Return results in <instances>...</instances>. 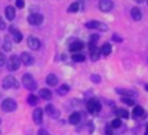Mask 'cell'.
<instances>
[{
    "instance_id": "obj_1",
    "label": "cell",
    "mask_w": 148,
    "mask_h": 135,
    "mask_svg": "<svg viewBox=\"0 0 148 135\" xmlns=\"http://www.w3.org/2000/svg\"><path fill=\"white\" fill-rule=\"evenodd\" d=\"M18 87H20V83L13 75H8L3 79V88L9 90V88H18Z\"/></svg>"
},
{
    "instance_id": "obj_2",
    "label": "cell",
    "mask_w": 148,
    "mask_h": 135,
    "mask_svg": "<svg viewBox=\"0 0 148 135\" xmlns=\"http://www.w3.org/2000/svg\"><path fill=\"white\" fill-rule=\"evenodd\" d=\"M22 83H23V86H25L27 90H30V91H34V90L36 88V82H35V79H34L33 75H31V74H29V73L23 74V77H22Z\"/></svg>"
},
{
    "instance_id": "obj_3",
    "label": "cell",
    "mask_w": 148,
    "mask_h": 135,
    "mask_svg": "<svg viewBox=\"0 0 148 135\" xmlns=\"http://www.w3.org/2000/svg\"><path fill=\"white\" fill-rule=\"evenodd\" d=\"M1 109L4 110V112H14V110L17 109V103L13 99H10V97L4 99L1 103Z\"/></svg>"
},
{
    "instance_id": "obj_4",
    "label": "cell",
    "mask_w": 148,
    "mask_h": 135,
    "mask_svg": "<svg viewBox=\"0 0 148 135\" xmlns=\"http://www.w3.org/2000/svg\"><path fill=\"white\" fill-rule=\"evenodd\" d=\"M20 65H21V60H20V57L16 56V55H12L7 62V68H8V70H10V71H16L20 68Z\"/></svg>"
},
{
    "instance_id": "obj_5",
    "label": "cell",
    "mask_w": 148,
    "mask_h": 135,
    "mask_svg": "<svg viewBox=\"0 0 148 135\" xmlns=\"http://www.w3.org/2000/svg\"><path fill=\"white\" fill-rule=\"evenodd\" d=\"M100 109H101V104H100L99 100L90 99L87 101V110L90 113H97V112H100Z\"/></svg>"
},
{
    "instance_id": "obj_6",
    "label": "cell",
    "mask_w": 148,
    "mask_h": 135,
    "mask_svg": "<svg viewBox=\"0 0 148 135\" xmlns=\"http://www.w3.org/2000/svg\"><path fill=\"white\" fill-rule=\"evenodd\" d=\"M86 27L87 29H97L100 31H107L108 30V26L105 23L100 22V21H88L86 23Z\"/></svg>"
},
{
    "instance_id": "obj_7",
    "label": "cell",
    "mask_w": 148,
    "mask_h": 135,
    "mask_svg": "<svg viewBox=\"0 0 148 135\" xmlns=\"http://www.w3.org/2000/svg\"><path fill=\"white\" fill-rule=\"evenodd\" d=\"M29 23H31V25H40L42 22H43V16L40 14V13H33V14L29 16L27 18Z\"/></svg>"
},
{
    "instance_id": "obj_8",
    "label": "cell",
    "mask_w": 148,
    "mask_h": 135,
    "mask_svg": "<svg viewBox=\"0 0 148 135\" xmlns=\"http://www.w3.org/2000/svg\"><path fill=\"white\" fill-rule=\"evenodd\" d=\"M20 60H21V62H22L23 65H26V66H30V65L34 64V57L31 56L29 52H22V53H21Z\"/></svg>"
},
{
    "instance_id": "obj_9",
    "label": "cell",
    "mask_w": 148,
    "mask_h": 135,
    "mask_svg": "<svg viewBox=\"0 0 148 135\" xmlns=\"http://www.w3.org/2000/svg\"><path fill=\"white\" fill-rule=\"evenodd\" d=\"M113 8L112 0H99V9L101 12H109Z\"/></svg>"
},
{
    "instance_id": "obj_10",
    "label": "cell",
    "mask_w": 148,
    "mask_h": 135,
    "mask_svg": "<svg viewBox=\"0 0 148 135\" xmlns=\"http://www.w3.org/2000/svg\"><path fill=\"white\" fill-rule=\"evenodd\" d=\"M33 120L36 125H40L43 122V109L42 108H36L33 112Z\"/></svg>"
},
{
    "instance_id": "obj_11",
    "label": "cell",
    "mask_w": 148,
    "mask_h": 135,
    "mask_svg": "<svg viewBox=\"0 0 148 135\" xmlns=\"http://www.w3.org/2000/svg\"><path fill=\"white\" fill-rule=\"evenodd\" d=\"M27 46L30 47L31 49L36 51V49L40 48V40H39V39H36L35 36H30V38L27 39Z\"/></svg>"
},
{
    "instance_id": "obj_12",
    "label": "cell",
    "mask_w": 148,
    "mask_h": 135,
    "mask_svg": "<svg viewBox=\"0 0 148 135\" xmlns=\"http://www.w3.org/2000/svg\"><path fill=\"white\" fill-rule=\"evenodd\" d=\"M46 113L49 116V117H52V118H57L60 116V112L52 104H48L46 107Z\"/></svg>"
},
{
    "instance_id": "obj_13",
    "label": "cell",
    "mask_w": 148,
    "mask_h": 135,
    "mask_svg": "<svg viewBox=\"0 0 148 135\" xmlns=\"http://www.w3.org/2000/svg\"><path fill=\"white\" fill-rule=\"evenodd\" d=\"M9 31H10V34H12V39H13V42H14V43H20V42L22 40V34H21L17 29L9 27Z\"/></svg>"
},
{
    "instance_id": "obj_14",
    "label": "cell",
    "mask_w": 148,
    "mask_h": 135,
    "mask_svg": "<svg viewBox=\"0 0 148 135\" xmlns=\"http://www.w3.org/2000/svg\"><path fill=\"white\" fill-rule=\"evenodd\" d=\"M83 47H84L83 42H81V40H75V42H73V43L69 46V49H70L72 52H79L81 49H83Z\"/></svg>"
},
{
    "instance_id": "obj_15",
    "label": "cell",
    "mask_w": 148,
    "mask_h": 135,
    "mask_svg": "<svg viewBox=\"0 0 148 135\" xmlns=\"http://www.w3.org/2000/svg\"><path fill=\"white\" fill-rule=\"evenodd\" d=\"M46 82H47V84H48V86L55 87L57 83H59V78H57L56 74H48V75H47V78H46Z\"/></svg>"
},
{
    "instance_id": "obj_16",
    "label": "cell",
    "mask_w": 148,
    "mask_h": 135,
    "mask_svg": "<svg viewBox=\"0 0 148 135\" xmlns=\"http://www.w3.org/2000/svg\"><path fill=\"white\" fill-rule=\"evenodd\" d=\"M5 17H7V20L9 21H13L16 17V10L13 7H7L5 8Z\"/></svg>"
},
{
    "instance_id": "obj_17",
    "label": "cell",
    "mask_w": 148,
    "mask_h": 135,
    "mask_svg": "<svg viewBox=\"0 0 148 135\" xmlns=\"http://www.w3.org/2000/svg\"><path fill=\"white\" fill-rule=\"evenodd\" d=\"M131 18H133L134 21H140L142 20V12L138 7H134L133 9H131Z\"/></svg>"
},
{
    "instance_id": "obj_18",
    "label": "cell",
    "mask_w": 148,
    "mask_h": 135,
    "mask_svg": "<svg viewBox=\"0 0 148 135\" xmlns=\"http://www.w3.org/2000/svg\"><path fill=\"white\" fill-rule=\"evenodd\" d=\"M79 121H81V113L79 112H74L70 114L69 122L72 123V125H77V123H79Z\"/></svg>"
},
{
    "instance_id": "obj_19",
    "label": "cell",
    "mask_w": 148,
    "mask_h": 135,
    "mask_svg": "<svg viewBox=\"0 0 148 135\" xmlns=\"http://www.w3.org/2000/svg\"><path fill=\"white\" fill-rule=\"evenodd\" d=\"M39 95H40V97L44 99V100H51L52 99V92L49 91L48 88H42L40 91H39Z\"/></svg>"
},
{
    "instance_id": "obj_20",
    "label": "cell",
    "mask_w": 148,
    "mask_h": 135,
    "mask_svg": "<svg viewBox=\"0 0 148 135\" xmlns=\"http://www.w3.org/2000/svg\"><path fill=\"white\" fill-rule=\"evenodd\" d=\"M116 91H117L118 94H121V95H125L126 97H129V96H135V95H136V92L131 91V90H125V88H117Z\"/></svg>"
},
{
    "instance_id": "obj_21",
    "label": "cell",
    "mask_w": 148,
    "mask_h": 135,
    "mask_svg": "<svg viewBox=\"0 0 148 135\" xmlns=\"http://www.w3.org/2000/svg\"><path fill=\"white\" fill-rule=\"evenodd\" d=\"M70 87L68 86V84H61V86L57 88V94L60 95V96H64V95H66L68 92H69Z\"/></svg>"
},
{
    "instance_id": "obj_22",
    "label": "cell",
    "mask_w": 148,
    "mask_h": 135,
    "mask_svg": "<svg viewBox=\"0 0 148 135\" xmlns=\"http://www.w3.org/2000/svg\"><path fill=\"white\" fill-rule=\"evenodd\" d=\"M100 52H101L104 56H108V55H110V52H112V46H110L109 43L103 44V47H101V49H100Z\"/></svg>"
},
{
    "instance_id": "obj_23",
    "label": "cell",
    "mask_w": 148,
    "mask_h": 135,
    "mask_svg": "<svg viewBox=\"0 0 148 135\" xmlns=\"http://www.w3.org/2000/svg\"><path fill=\"white\" fill-rule=\"evenodd\" d=\"M144 114V109L142 107H135L133 110V117L135 118H139V117H143Z\"/></svg>"
},
{
    "instance_id": "obj_24",
    "label": "cell",
    "mask_w": 148,
    "mask_h": 135,
    "mask_svg": "<svg viewBox=\"0 0 148 135\" xmlns=\"http://www.w3.org/2000/svg\"><path fill=\"white\" fill-rule=\"evenodd\" d=\"M3 48H4V51H10V49H12V42H10L9 36H5V38H4Z\"/></svg>"
},
{
    "instance_id": "obj_25",
    "label": "cell",
    "mask_w": 148,
    "mask_h": 135,
    "mask_svg": "<svg viewBox=\"0 0 148 135\" xmlns=\"http://www.w3.org/2000/svg\"><path fill=\"white\" fill-rule=\"evenodd\" d=\"M90 53H91V60H92V61H96V60L99 59V56H100V53H101V52H100L99 49H97V47H96L95 49L90 51Z\"/></svg>"
},
{
    "instance_id": "obj_26",
    "label": "cell",
    "mask_w": 148,
    "mask_h": 135,
    "mask_svg": "<svg viewBox=\"0 0 148 135\" xmlns=\"http://www.w3.org/2000/svg\"><path fill=\"white\" fill-rule=\"evenodd\" d=\"M72 59H73L75 62H83L84 60H86V57H84L82 53H74L73 56H72Z\"/></svg>"
},
{
    "instance_id": "obj_27",
    "label": "cell",
    "mask_w": 148,
    "mask_h": 135,
    "mask_svg": "<svg viewBox=\"0 0 148 135\" xmlns=\"http://www.w3.org/2000/svg\"><path fill=\"white\" fill-rule=\"evenodd\" d=\"M116 113H117V116L121 118H129V112L126 109H117Z\"/></svg>"
},
{
    "instance_id": "obj_28",
    "label": "cell",
    "mask_w": 148,
    "mask_h": 135,
    "mask_svg": "<svg viewBox=\"0 0 148 135\" xmlns=\"http://www.w3.org/2000/svg\"><path fill=\"white\" fill-rule=\"evenodd\" d=\"M78 9H79V4H78V3H72V4H70V7L68 8V12L74 13V12H78Z\"/></svg>"
},
{
    "instance_id": "obj_29",
    "label": "cell",
    "mask_w": 148,
    "mask_h": 135,
    "mask_svg": "<svg viewBox=\"0 0 148 135\" xmlns=\"http://www.w3.org/2000/svg\"><path fill=\"white\" fill-rule=\"evenodd\" d=\"M27 103L30 105H36L38 104V97H36L35 95H30V96L27 97Z\"/></svg>"
},
{
    "instance_id": "obj_30",
    "label": "cell",
    "mask_w": 148,
    "mask_h": 135,
    "mask_svg": "<svg viewBox=\"0 0 148 135\" xmlns=\"http://www.w3.org/2000/svg\"><path fill=\"white\" fill-rule=\"evenodd\" d=\"M121 120L120 118H114V120L112 121V123H110V127H114V129H117V127H120L121 126Z\"/></svg>"
},
{
    "instance_id": "obj_31",
    "label": "cell",
    "mask_w": 148,
    "mask_h": 135,
    "mask_svg": "<svg viewBox=\"0 0 148 135\" xmlns=\"http://www.w3.org/2000/svg\"><path fill=\"white\" fill-rule=\"evenodd\" d=\"M100 81H101V79H100L99 74H91V82H94V83H99Z\"/></svg>"
},
{
    "instance_id": "obj_32",
    "label": "cell",
    "mask_w": 148,
    "mask_h": 135,
    "mask_svg": "<svg viewBox=\"0 0 148 135\" xmlns=\"http://www.w3.org/2000/svg\"><path fill=\"white\" fill-rule=\"evenodd\" d=\"M122 103H125V104H127V105H134V100L130 99V97H126V96L122 97Z\"/></svg>"
},
{
    "instance_id": "obj_33",
    "label": "cell",
    "mask_w": 148,
    "mask_h": 135,
    "mask_svg": "<svg viewBox=\"0 0 148 135\" xmlns=\"http://www.w3.org/2000/svg\"><path fill=\"white\" fill-rule=\"evenodd\" d=\"M16 5H17V8H23L25 7V1H23V0H17Z\"/></svg>"
},
{
    "instance_id": "obj_34",
    "label": "cell",
    "mask_w": 148,
    "mask_h": 135,
    "mask_svg": "<svg viewBox=\"0 0 148 135\" xmlns=\"http://www.w3.org/2000/svg\"><path fill=\"white\" fill-rule=\"evenodd\" d=\"M99 36L97 35H91V39H90V44H95V42H97Z\"/></svg>"
},
{
    "instance_id": "obj_35",
    "label": "cell",
    "mask_w": 148,
    "mask_h": 135,
    "mask_svg": "<svg viewBox=\"0 0 148 135\" xmlns=\"http://www.w3.org/2000/svg\"><path fill=\"white\" fill-rule=\"evenodd\" d=\"M4 64H5V56L3 53H0V66H3Z\"/></svg>"
},
{
    "instance_id": "obj_36",
    "label": "cell",
    "mask_w": 148,
    "mask_h": 135,
    "mask_svg": "<svg viewBox=\"0 0 148 135\" xmlns=\"http://www.w3.org/2000/svg\"><path fill=\"white\" fill-rule=\"evenodd\" d=\"M38 135H49V134H48V131H46L44 129H40V130L38 131Z\"/></svg>"
},
{
    "instance_id": "obj_37",
    "label": "cell",
    "mask_w": 148,
    "mask_h": 135,
    "mask_svg": "<svg viewBox=\"0 0 148 135\" xmlns=\"http://www.w3.org/2000/svg\"><path fill=\"white\" fill-rule=\"evenodd\" d=\"M5 29V22L3 21V18L0 17V30H4Z\"/></svg>"
},
{
    "instance_id": "obj_38",
    "label": "cell",
    "mask_w": 148,
    "mask_h": 135,
    "mask_svg": "<svg viewBox=\"0 0 148 135\" xmlns=\"http://www.w3.org/2000/svg\"><path fill=\"white\" fill-rule=\"evenodd\" d=\"M113 40H114V42H121V40H122V38H120V35L114 34V35H113Z\"/></svg>"
},
{
    "instance_id": "obj_39",
    "label": "cell",
    "mask_w": 148,
    "mask_h": 135,
    "mask_svg": "<svg viewBox=\"0 0 148 135\" xmlns=\"http://www.w3.org/2000/svg\"><path fill=\"white\" fill-rule=\"evenodd\" d=\"M134 1H135V3H138V4H140V3H143L144 0H134Z\"/></svg>"
},
{
    "instance_id": "obj_40",
    "label": "cell",
    "mask_w": 148,
    "mask_h": 135,
    "mask_svg": "<svg viewBox=\"0 0 148 135\" xmlns=\"http://www.w3.org/2000/svg\"><path fill=\"white\" fill-rule=\"evenodd\" d=\"M144 135H148V126L146 127V134H144Z\"/></svg>"
},
{
    "instance_id": "obj_41",
    "label": "cell",
    "mask_w": 148,
    "mask_h": 135,
    "mask_svg": "<svg viewBox=\"0 0 148 135\" xmlns=\"http://www.w3.org/2000/svg\"><path fill=\"white\" fill-rule=\"evenodd\" d=\"M146 90H147V91H148V84H146Z\"/></svg>"
},
{
    "instance_id": "obj_42",
    "label": "cell",
    "mask_w": 148,
    "mask_h": 135,
    "mask_svg": "<svg viewBox=\"0 0 148 135\" xmlns=\"http://www.w3.org/2000/svg\"><path fill=\"white\" fill-rule=\"evenodd\" d=\"M0 123H1V120H0Z\"/></svg>"
},
{
    "instance_id": "obj_43",
    "label": "cell",
    "mask_w": 148,
    "mask_h": 135,
    "mask_svg": "<svg viewBox=\"0 0 148 135\" xmlns=\"http://www.w3.org/2000/svg\"><path fill=\"white\" fill-rule=\"evenodd\" d=\"M147 3H148V0H147Z\"/></svg>"
}]
</instances>
